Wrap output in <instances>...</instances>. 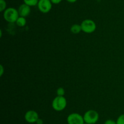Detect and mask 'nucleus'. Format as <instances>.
Segmentation results:
<instances>
[{
	"mask_svg": "<svg viewBox=\"0 0 124 124\" xmlns=\"http://www.w3.org/2000/svg\"><path fill=\"white\" fill-rule=\"evenodd\" d=\"M82 31L81 24H74L70 27V32L73 34H78Z\"/></svg>",
	"mask_w": 124,
	"mask_h": 124,
	"instance_id": "9",
	"label": "nucleus"
},
{
	"mask_svg": "<svg viewBox=\"0 0 124 124\" xmlns=\"http://www.w3.org/2000/svg\"><path fill=\"white\" fill-rule=\"evenodd\" d=\"M66 1H67V2H70V3H74V2H76L77 1V0H65Z\"/></svg>",
	"mask_w": 124,
	"mask_h": 124,
	"instance_id": "19",
	"label": "nucleus"
},
{
	"mask_svg": "<svg viewBox=\"0 0 124 124\" xmlns=\"http://www.w3.org/2000/svg\"><path fill=\"white\" fill-rule=\"evenodd\" d=\"M84 122L88 124H95L99 119V113L93 109H89L83 115Z\"/></svg>",
	"mask_w": 124,
	"mask_h": 124,
	"instance_id": "3",
	"label": "nucleus"
},
{
	"mask_svg": "<svg viewBox=\"0 0 124 124\" xmlns=\"http://www.w3.org/2000/svg\"><path fill=\"white\" fill-rule=\"evenodd\" d=\"M4 73V68L2 65H0V75L2 76Z\"/></svg>",
	"mask_w": 124,
	"mask_h": 124,
	"instance_id": "17",
	"label": "nucleus"
},
{
	"mask_svg": "<svg viewBox=\"0 0 124 124\" xmlns=\"http://www.w3.org/2000/svg\"><path fill=\"white\" fill-rule=\"evenodd\" d=\"M39 118V117L38 113L34 110L27 111L24 115V119L25 121L29 124L36 123Z\"/></svg>",
	"mask_w": 124,
	"mask_h": 124,
	"instance_id": "7",
	"label": "nucleus"
},
{
	"mask_svg": "<svg viewBox=\"0 0 124 124\" xmlns=\"http://www.w3.org/2000/svg\"><path fill=\"white\" fill-rule=\"evenodd\" d=\"M104 124H116V121H115L112 119H108V120H105Z\"/></svg>",
	"mask_w": 124,
	"mask_h": 124,
	"instance_id": "15",
	"label": "nucleus"
},
{
	"mask_svg": "<svg viewBox=\"0 0 124 124\" xmlns=\"http://www.w3.org/2000/svg\"><path fill=\"white\" fill-rule=\"evenodd\" d=\"M116 124H124V114H121L116 120Z\"/></svg>",
	"mask_w": 124,
	"mask_h": 124,
	"instance_id": "14",
	"label": "nucleus"
},
{
	"mask_svg": "<svg viewBox=\"0 0 124 124\" xmlns=\"http://www.w3.org/2000/svg\"><path fill=\"white\" fill-rule=\"evenodd\" d=\"M18 11L19 17H25V18L30 15V12H31V9H30V6L24 3L19 6Z\"/></svg>",
	"mask_w": 124,
	"mask_h": 124,
	"instance_id": "8",
	"label": "nucleus"
},
{
	"mask_svg": "<svg viewBox=\"0 0 124 124\" xmlns=\"http://www.w3.org/2000/svg\"><path fill=\"white\" fill-rule=\"evenodd\" d=\"M81 26L82 31L86 34H92L96 29V24L94 21L90 19H86L82 21Z\"/></svg>",
	"mask_w": 124,
	"mask_h": 124,
	"instance_id": "4",
	"label": "nucleus"
},
{
	"mask_svg": "<svg viewBox=\"0 0 124 124\" xmlns=\"http://www.w3.org/2000/svg\"><path fill=\"white\" fill-rule=\"evenodd\" d=\"M4 19L9 23H16L18 18L19 17L18 9L13 7L7 8L3 13Z\"/></svg>",
	"mask_w": 124,
	"mask_h": 124,
	"instance_id": "1",
	"label": "nucleus"
},
{
	"mask_svg": "<svg viewBox=\"0 0 124 124\" xmlns=\"http://www.w3.org/2000/svg\"><path fill=\"white\" fill-rule=\"evenodd\" d=\"M62 0H50L52 3L53 4H58L61 3L62 2Z\"/></svg>",
	"mask_w": 124,
	"mask_h": 124,
	"instance_id": "16",
	"label": "nucleus"
},
{
	"mask_svg": "<svg viewBox=\"0 0 124 124\" xmlns=\"http://www.w3.org/2000/svg\"><path fill=\"white\" fill-rule=\"evenodd\" d=\"M68 124H84V117L77 113H73L69 114L67 119Z\"/></svg>",
	"mask_w": 124,
	"mask_h": 124,
	"instance_id": "5",
	"label": "nucleus"
},
{
	"mask_svg": "<svg viewBox=\"0 0 124 124\" xmlns=\"http://www.w3.org/2000/svg\"><path fill=\"white\" fill-rule=\"evenodd\" d=\"M7 4L5 0H0V12H4L6 9Z\"/></svg>",
	"mask_w": 124,
	"mask_h": 124,
	"instance_id": "12",
	"label": "nucleus"
},
{
	"mask_svg": "<svg viewBox=\"0 0 124 124\" xmlns=\"http://www.w3.org/2000/svg\"><path fill=\"white\" fill-rule=\"evenodd\" d=\"M84 124H87V123H85L84 122Z\"/></svg>",
	"mask_w": 124,
	"mask_h": 124,
	"instance_id": "20",
	"label": "nucleus"
},
{
	"mask_svg": "<svg viewBox=\"0 0 124 124\" xmlns=\"http://www.w3.org/2000/svg\"><path fill=\"white\" fill-rule=\"evenodd\" d=\"M27 20L25 17H19L16 21V24L19 27H24L26 25Z\"/></svg>",
	"mask_w": 124,
	"mask_h": 124,
	"instance_id": "10",
	"label": "nucleus"
},
{
	"mask_svg": "<svg viewBox=\"0 0 124 124\" xmlns=\"http://www.w3.org/2000/svg\"><path fill=\"white\" fill-rule=\"evenodd\" d=\"M36 124H44V122L43 120H42V119H40V118H39L38 119V120L36 121Z\"/></svg>",
	"mask_w": 124,
	"mask_h": 124,
	"instance_id": "18",
	"label": "nucleus"
},
{
	"mask_svg": "<svg viewBox=\"0 0 124 124\" xmlns=\"http://www.w3.org/2000/svg\"><path fill=\"white\" fill-rule=\"evenodd\" d=\"M52 4L50 0H39L37 6L40 12L42 13H47L52 9Z\"/></svg>",
	"mask_w": 124,
	"mask_h": 124,
	"instance_id": "6",
	"label": "nucleus"
},
{
	"mask_svg": "<svg viewBox=\"0 0 124 124\" xmlns=\"http://www.w3.org/2000/svg\"><path fill=\"white\" fill-rule=\"evenodd\" d=\"M23 1L25 4L28 5L30 7H33V6H37L39 0H23Z\"/></svg>",
	"mask_w": 124,
	"mask_h": 124,
	"instance_id": "11",
	"label": "nucleus"
},
{
	"mask_svg": "<svg viewBox=\"0 0 124 124\" xmlns=\"http://www.w3.org/2000/svg\"><path fill=\"white\" fill-rule=\"evenodd\" d=\"M67 102L64 96H58L54 97L52 103V106L56 111H62L67 106Z\"/></svg>",
	"mask_w": 124,
	"mask_h": 124,
	"instance_id": "2",
	"label": "nucleus"
},
{
	"mask_svg": "<svg viewBox=\"0 0 124 124\" xmlns=\"http://www.w3.org/2000/svg\"><path fill=\"white\" fill-rule=\"evenodd\" d=\"M56 94L58 96H64L65 89L62 87L58 88L56 90Z\"/></svg>",
	"mask_w": 124,
	"mask_h": 124,
	"instance_id": "13",
	"label": "nucleus"
}]
</instances>
